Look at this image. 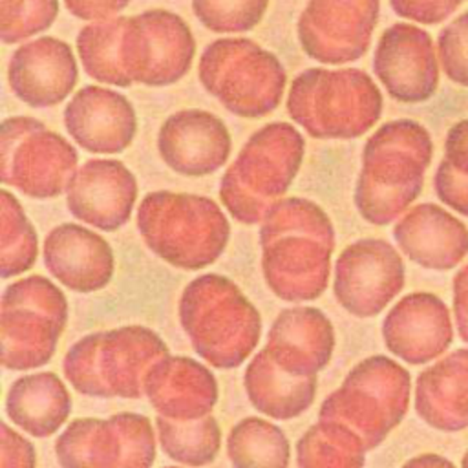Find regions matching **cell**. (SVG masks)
<instances>
[{
    "label": "cell",
    "mask_w": 468,
    "mask_h": 468,
    "mask_svg": "<svg viewBox=\"0 0 468 468\" xmlns=\"http://www.w3.org/2000/svg\"><path fill=\"white\" fill-rule=\"evenodd\" d=\"M335 227L325 210L305 197L276 201L261 219V272L285 302L316 300L329 283Z\"/></svg>",
    "instance_id": "6da1fadb"
},
{
    "label": "cell",
    "mask_w": 468,
    "mask_h": 468,
    "mask_svg": "<svg viewBox=\"0 0 468 468\" xmlns=\"http://www.w3.org/2000/svg\"><path fill=\"white\" fill-rule=\"evenodd\" d=\"M430 132L413 119L384 122L362 148L353 201L371 225H388L420 196L431 163Z\"/></svg>",
    "instance_id": "7a4b0ae2"
},
{
    "label": "cell",
    "mask_w": 468,
    "mask_h": 468,
    "mask_svg": "<svg viewBox=\"0 0 468 468\" xmlns=\"http://www.w3.org/2000/svg\"><path fill=\"white\" fill-rule=\"evenodd\" d=\"M177 314L194 351L214 367H238L260 342L258 309L223 274L208 272L188 282Z\"/></svg>",
    "instance_id": "3957f363"
},
{
    "label": "cell",
    "mask_w": 468,
    "mask_h": 468,
    "mask_svg": "<svg viewBox=\"0 0 468 468\" xmlns=\"http://www.w3.org/2000/svg\"><path fill=\"white\" fill-rule=\"evenodd\" d=\"M137 229L155 256L185 271L212 265L230 238V223L214 199L174 190H155L141 199Z\"/></svg>",
    "instance_id": "277c9868"
},
{
    "label": "cell",
    "mask_w": 468,
    "mask_h": 468,
    "mask_svg": "<svg viewBox=\"0 0 468 468\" xmlns=\"http://www.w3.org/2000/svg\"><path fill=\"white\" fill-rule=\"evenodd\" d=\"M303 154V135L291 122L256 130L219 181V199L229 214L245 225L261 221L292 185Z\"/></svg>",
    "instance_id": "5b68a950"
},
{
    "label": "cell",
    "mask_w": 468,
    "mask_h": 468,
    "mask_svg": "<svg viewBox=\"0 0 468 468\" xmlns=\"http://www.w3.org/2000/svg\"><path fill=\"white\" fill-rule=\"evenodd\" d=\"M384 99L371 75L358 68H309L287 93L291 119L314 139H356L382 115Z\"/></svg>",
    "instance_id": "8992f818"
},
{
    "label": "cell",
    "mask_w": 468,
    "mask_h": 468,
    "mask_svg": "<svg viewBox=\"0 0 468 468\" xmlns=\"http://www.w3.org/2000/svg\"><path fill=\"white\" fill-rule=\"evenodd\" d=\"M166 355L163 338L135 324L82 336L66 353L62 369L82 395L139 399L150 367Z\"/></svg>",
    "instance_id": "52a82bcc"
},
{
    "label": "cell",
    "mask_w": 468,
    "mask_h": 468,
    "mask_svg": "<svg viewBox=\"0 0 468 468\" xmlns=\"http://www.w3.org/2000/svg\"><path fill=\"white\" fill-rule=\"evenodd\" d=\"M201 86L238 117L260 119L282 102L287 73L282 60L258 42L225 37L210 42L197 64Z\"/></svg>",
    "instance_id": "ba28073f"
},
{
    "label": "cell",
    "mask_w": 468,
    "mask_h": 468,
    "mask_svg": "<svg viewBox=\"0 0 468 468\" xmlns=\"http://www.w3.org/2000/svg\"><path fill=\"white\" fill-rule=\"evenodd\" d=\"M411 377L406 367L384 355L358 362L322 404L318 419L351 428L367 450L377 448L408 413Z\"/></svg>",
    "instance_id": "9c48e42d"
},
{
    "label": "cell",
    "mask_w": 468,
    "mask_h": 468,
    "mask_svg": "<svg viewBox=\"0 0 468 468\" xmlns=\"http://www.w3.org/2000/svg\"><path fill=\"white\" fill-rule=\"evenodd\" d=\"M68 322L64 292L40 274L9 283L2 294L0 338L5 369H33L48 364Z\"/></svg>",
    "instance_id": "30bf717a"
},
{
    "label": "cell",
    "mask_w": 468,
    "mask_h": 468,
    "mask_svg": "<svg viewBox=\"0 0 468 468\" xmlns=\"http://www.w3.org/2000/svg\"><path fill=\"white\" fill-rule=\"evenodd\" d=\"M79 154L58 132L27 115L7 117L0 128V179L33 199L66 192Z\"/></svg>",
    "instance_id": "8fae6325"
},
{
    "label": "cell",
    "mask_w": 468,
    "mask_h": 468,
    "mask_svg": "<svg viewBox=\"0 0 468 468\" xmlns=\"http://www.w3.org/2000/svg\"><path fill=\"white\" fill-rule=\"evenodd\" d=\"M121 66L132 84L165 88L192 68L196 38L188 24L168 9H148L124 16Z\"/></svg>",
    "instance_id": "7c38bea8"
},
{
    "label": "cell",
    "mask_w": 468,
    "mask_h": 468,
    "mask_svg": "<svg viewBox=\"0 0 468 468\" xmlns=\"http://www.w3.org/2000/svg\"><path fill=\"white\" fill-rule=\"evenodd\" d=\"M55 453L60 468H150L155 433L150 419L141 413L82 417L58 435Z\"/></svg>",
    "instance_id": "4fadbf2b"
},
{
    "label": "cell",
    "mask_w": 468,
    "mask_h": 468,
    "mask_svg": "<svg viewBox=\"0 0 468 468\" xmlns=\"http://www.w3.org/2000/svg\"><path fill=\"white\" fill-rule=\"evenodd\" d=\"M404 261L382 238H362L336 258L333 291L336 302L353 316H377L404 287Z\"/></svg>",
    "instance_id": "5bb4252c"
},
{
    "label": "cell",
    "mask_w": 468,
    "mask_h": 468,
    "mask_svg": "<svg viewBox=\"0 0 468 468\" xmlns=\"http://www.w3.org/2000/svg\"><path fill=\"white\" fill-rule=\"evenodd\" d=\"M380 0H307L296 33L302 51L322 64L355 62L369 49Z\"/></svg>",
    "instance_id": "9a60e30c"
},
{
    "label": "cell",
    "mask_w": 468,
    "mask_h": 468,
    "mask_svg": "<svg viewBox=\"0 0 468 468\" xmlns=\"http://www.w3.org/2000/svg\"><path fill=\"white\" fill-rule=\"evenodd\" d=\"M373 73L397 102L431 99L439 88V55L430 33L406 22L384 29L373 53Z\"/></svg>",
    "instance_id": "2e32d148"
},
{
    "label": "cell",
    "mask_w": 468,
    "mask_h": 468,
    "mask_svg": "<svg viewBox=\"0 0 468 468\" xmlns=\"http://www.w3.org/2000/svg\"><path fill=\"white\" fill-rule=\"evenodd\" d=\"M230 150L227 124L207 110H179L168 115L157 132L159 157L179 176H210L229 161Z\"/></svg>",
    "instance_id": "e0dca14e"
},
{
    "label": "cell",
    "mask_w": 468,
    "mask_h": 468,
    "mask_svg": "<svg viewBox=\"0 0 468 468\" xmlns=\"http://www.w3.org/2000/svg\"><path fill=\"white\" fill-rule=\"evenodd\" d=\"M137 199V179L117 159H90L71 176L66 188L69 214L99 230L126 225Z\"/></svg>",
    "instance_id": "ac0fdd59"
},
{
    "label": "cell",
    "mask_w": 468,
    "mask_h": 468,
    "mask_svg": "<svg viewBox=\"0 0 468 468\" xmlns=\"http://www.w3.org/2000/svg\"><path fill=\"white\" fill-rule=\"evenodd\" d=\"M382 338L395 356L410 366H424L453 342V325L446 303L433 292L402 296L382 322Z\"/></svg>",
    "instance_id": "d6986e66"
},
{
    "label": "cell",
    "mask_w": 468,
    "mask_h": 468,
    "mask_svg": "<svg viewBox=\"0 0 468 468\" xmlns=\"http://www.w3.org/2000/svg\"><path fill=\"white\" fill-rule=\"evenodd\" d=\"M77 80L73 49L57 37H38L18 46L7 64L11 91L31 108H51L66 101Z\"/></svg>",
    "instance_id": "ffe728a7"
},
{
    "label": "cell",
    "mask_w": 468,
    "mask_h": 468,
    "mask_svg": "<svg viewBox=\"0 0 468 468\" xmlns=\"http://www.w3.org/2000/svg\"><path fill=\"white\" fill-rule=\"evenodd\" d=\"M64 126L77 146L91 154H121L135 139L137 115L122 93L90 84L64 108Z\"/></svg>",
    "instance_id": "44dd1931"
},
{
    "label": "cell",
    "mask_w": 468,
    "mask_h": 468,
    "mask_svg": "<svg viewBox=\"0 0 468 468\" xmlns=\"http://www.w3.org/2000/svg\"><path fill=\"white\" fill-rule=\"evenodd\" d=\"M42 258L53 278L80 294L104 289L115 271L112 245L77 223H60L51 229L44 239Z\"/></svg>",
    "instance_id": "7402d4cb"
},
{
    "label": "cell",
    "mask_w": 468,
    "mask_h": 468,
    "mask_svg": "<svg viewBox=\"0 0 468 468\" xmlns=\"http://www.w3.org/2000/svg\"><path fill=\"white\" fill-rule=\"evenodd\" d=\"M263 349L283 371L316 377L331 360L335 329L316 307H287L274 318Z\"/></svg>",
    "instance_id": "603a6c76"
},
{
    "label": "cell",
    "mask_w": 468,
    "mask_h": 468,
    "mask_svg": "<svg viewBox=\"0 0 468 468\" xmlns=\"http://www.w3.org/2000/svg\"><path fill=\"white\" fill-rule=\"evenodd\" d=\"M399 249L417 265L448 271L468 254V229L441 205L420 203L410 208L393 227Z\"/></svg>",
    "instance_id": "cb8c5ba5"
},
{
    "label": "cell",
    "mask_w": 468,
    "mask_h": 468,
    "mask_svg": "<svg viewBox=\"0 0 468 468\" xmlns=\"http://www.w3.org/2000/svg\"><path fill=\"white\" fill-rule=\"evenodd\" d=\"M144 395L159 415L194 420L210 415L219 389L212 371L197 360L166 355L150 367Z\"/></svg>",
    "instance_id": "d4e9b609"
},
{
    "label": "cell",
    "mask_w": 468,
    "mask_h": 468,
    "mask_svg": "<svg viewBox=\"0 0 468 468\" xmlns=\"http://www.w3.org/2000/svg\"><path fill=\"white\" fill-rule=\"evenodd\" d=\"M415 411L441 431L468 428V349L452 351L417 377Z\"/></svg>",
    "instance_id": "484cf974"
},
{
    "label": "cell",
    "mask_w": 468,
    "mask_h": 468,
    "mask_svg": "<svg viewBox=\"0 0 468 468\" xmlns=\"http://www.w3.org/2000/svg\"><path fill=\"white\" fill-rule=\"evenodd\" d=\"M69 391L53 371L20 377L9 386L5 395L9 420L37 439L57 433L69 417Z\"/></svg>",
    "instance_id": "4316f807"
},
{
    "label": "cell",
    "mask_w": 468,
    "mask_h": 468,
    "mask_svg": "<svg viewBox=\"0 0 468 468\" xmlns=\"http://www.w3.org/2000/svg\"><path fill=\"white\" fill-rule=\"evenodd\" d=\"M243 384L250 404L278 420L302 415L316 395V377H294L283 371L265 349L249 362Z\"/></svg>",
    "instance_id": "83f0119b"
},
{
    "label": "cell",
    "mask_w": 468,
    "mask_h": 468,
    "mask_svg": "<svg viewBox=\"0 0 468 468\" xmlns=\"http://www.w3.org/2000/svg\"><path fill=\"white\" fill-rule=\"evenodd\" d=\"M366 444L346 424L320 419L296 442L298 468H362Z\"/></svg>",
    "instance_id": "f1b7e54d"
},
{
    "label": "cell",
    "mask_w": 468,
    "mask_h": 468,
    "mask_svg": "<svg viewBox=\"0 0 468 468\" xmlns=\"http://www.w3.org/2000/svg\"><path fill=\"white\" fill-rule=\"evenodd\" d=\"M227 453L234 468H289L291 444L278 424L245 417L230 428Z\"/></svg>",
    "instance_id": "f546056e"
},
{
    "label": "cell",
    "mask_w": 468,
    "mask_h": 468,
    "mask_svg": "<svg viewBox=\"0 0 468 468\" xmlns=\"http://www.w3.org/2000/svg\"><path fill=\"white\" fill-rule=\"evenodd\" d=\"M161 450L190 468L210 464L221 448V430L212 415L194 420H176L157 415L155 419Z\"/></svg>",
    "instance_id": "4dcf8cb0"
},
{
    "label": "cell",
    "mask_w": 468,
    "mask_h": 468,
    "mask_svg": "<svg viewBox=\"0 0 468 468\" xmlns=\"http://www.w3.org/2000/svg\"><path fill=\"white\" fill-rule=\"evenodd\" d=\"M122 24L124 16L97 20L84 26L77 35V53L84 71L91 79L117 88L132 86L121 66Z\"/></svg>",
    "instance_id": "1f68e13d"
},
{
    "label": "cell",
    "mask_w": 468,
    "mask_h": 468,
    "mask_svg": "<svg viewBox=\"0 0 468 468\" xmlns=\"http://www.w3.org/2000/svg\"><path fill=\"white\" fill-rule=\"evenodd\" d=\"M0 274L4 280L29 271L38 254V238L22 203L9 192H0Z\"/></svg>",
    "instance_id": "d6a6232c"
},
{
    "label": "cell",
    "mask_w": 468,
    "mask_h": 468,
    "mask_svg": "<svg viewBox=\"0 0 468 468\" xmlns=\"http://www.w3.org/2000/svg\"><path fill=\"white\" fill-rule=\"evenodd\" d=\"M437 197L468 218V119L455 122L444 141V157L433 177Z\"/></svg>",
    "instance_id": "836d02e7"
},
{
    "label": "cell",
    "mask_w": 468,
    "mask_h": 468,
    "mask_svg": "<svg viewBox=\"0 0 468 468\" xmlns=\"http://www.w3.org/2000/svg\"><path fill=\"white\" fill-rule=\"evenodd\" d=\"M269 0H192L196 18L214 33H243L254 29Z\"/></svg>",
    "instance_id": "e575fe53"
},
{
    "label": "cell",
    "mask_w": 468,
    "mask_h": 468,
    "mask_svg": "<svg viewBox=\"0 0 468 468\" xmlns=\"http://www.w3.org/2000/svg\"><path fill=\"white\" fill-rule=\"evenodd\" d=\"M0 38L18 44L51 27L58 15V0H0Z\"/></svg>",
    "instance_id": "d590c367"
},
{
    "label": "cell",
    "mask_w": 468,
    "mask_h": 468,
    "mask_svg": "<svg viewBox=\"0 0 468 468\" xmlns=\"http://www.w3.org/2000/svg\"><path fill=\"white\" fill-rule=\"evenodd\" d=\"M437 55L446 77L468 88V11L441 29L437 37Z\"/></svg>",
    "instance_id": "8d00e7d4"
},
{
    "label": "cell",
    "mask_w": 468,
    "mask_h": 468,
    "mask_svg": "<svg viewBox=\"0 0 468 468\" xmlns=\"http://www.w3.org/2000/svg\"><path fill=\"white\" fill-rule=\"evenodd\" d=\"M464 0H389L391 9L417 24L433 26L446 20Z\"/></svg>",
    "instance_id": "74e56055"
},
{
    "label": "cell",
    "mask_w": 468,
    "mask_h": 468,
    "mask_svg": "<svg viewBox=\"0 0 468 468\" xmlns=\"http://www.w3.org/2000/svg\"><path fill=\"white\" fill-rule=\"evenodd\" d=\"M2 431V453H0V468H35L37 455L35 446L16 433L9 424H0Z\"/></svg>",
    "instance_id": "f35d334b"
},
{
    "label": "cell",
    "mask_w": 468,
    "mask_h": 468,
    "mask_svg": "<svg viewBox=\"0 0 468 468\" xmlns=\"http://www.w3.org/2000/svg\"><path fill=\"white\" fill-rule=\"evenodd\" d=\"M130 0H64L66 9L82 20H108L126 9Z\"/></svg>",
    "instance_id": "ab89813d"
},
{
    "label": "cell",
    "mask_w": 468,
    "mask_h": 468,
    "mask_svg": "<svg viewBox=\"0 0 468 468\" xmlns=\"http://www.w3.org/2000/svg\"><path fill=\"white\" fill-rule=\"evenodd\" d=\"M453 314L461 338L468 344V263L453 276Z\"/></svg>",
    "instance_id": "60d3db41"
},
{
    "label": "cell",
    "mask_w": 468,
    "mask_h": 468,
    "mask_svg": "<svg viewBox=\"0 0 468 468\" xmlns=\"http://www.w3.org/2000/svg\"><path fill=\"white\" fill-rule=\"evenodd\" d=\"M402 468H457L450 459L439 453H420L402 464Z\"/></svg>",
    "instance_id": "b9f144b4"
},
{
    "label": "cell",
    "mask_w": 468,
    "mask_h": 468,
    "mask_svg": "<svg viewBox=\"0 0 468 468\" xmlns=\"http://www.w3.org/2000/svg\"><path fill=\"white\" fill-rule=\"evenodd\" d=\"M461 468H468V450L464 452V455L461 459Z\"/></svg>",
    "instance_id": "7bdbcfd3"
},
{
    "label": "cell",
    "mask_w": 468,
    "mask_h": 468,
    "mask_svg": "<svg viewBox=\"0 0 468 468\" xmlns=\"http://www.w3.org/2000/svg\"><path fill=\"white\" fill-rule=\"evenodd\" d=\"M166 468H179V466H166Z\"/></svg>",
    "instance_id": "ee69618b"
}]
</instances>
